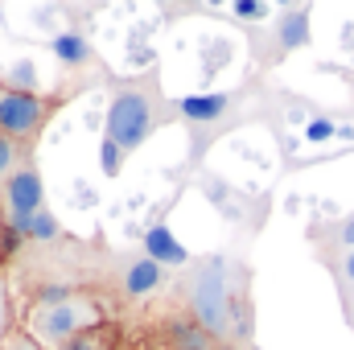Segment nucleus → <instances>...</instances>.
Returning <instances> with one entry per match:
<instances>
[{"label":"nucleus","instance_id":"5","mask_svg":"<svg viewBox=\"0 0 354 350\" xmlns=\"http://www.w3.org/2000/svg\"><path fill=\"white\" fill-rule=\"evenodd\" d=\"M111 288L128 301H140V297H153L165 288V268L149 256H132V260H120V276L111 280Z\"/></svg>","mask_w":354,"mask_h":350},{"label":"nucleus","instance_id":"11","mask_svg":"<svg viewBox=\"0 0 354 350\" xmlns=\"http://www.w3.org/2000/svg\"><path fill=\"white\" fill-rule=\"evenodd\" d=\"M280 42H284V46H301V42H309V21H305V12L284 17V25H280Z\"/></svg>","mask_w":354,"mask_h":350},{"label":"nucleus","instance_id":"9","mask_svg":"<svg viewBox=\"0 0 354 350\" xmlns=\"http://www.w3.org/2000/svg\"><path fill=\"white\" fill-rule=\"evenodd\" d=\"M29 165V153L17 145V140H8V136H0V185L8 181L12 174H21Z\"/></svg>","mask_w":354,"mask_h":350},{"label":"nucleus","instance_id":"10","mask_svg":"<svg viewBox=\"0 0 354 350\" xmlns=\"http://www.w3.org/2000/svg\"><path fill=\"white\" fill-rule=\"evenodd\" d=\"M149 260H169V264H181V248L165 231H149Z\"/></svg>","mask_w":354,"mask_h":350},{"label":"nucleus","instance_id":"14","mask_svg":"<svg viewBox=\"0 0 354 350\" xmlns=\"http://www.w3.org/2000/svg\"><path fill=\"white\" fill-rule=\"evenodd\" d=\"M235 12H239V17H264L268 8H264V4H252V0H243V4H235Z\"/></svg>","mask_w":354,"mask_h":350},{"label":"nucleus","instance_id":"13","mask_svg":"<svg viewBox=\"0 0 354 350\" xmlns=\"http://www.w3.org/2000/svg\"><path fill=\"white\" fill-rule=\"evenodd\" d=\"M103 153H107V157H103V165H107V174H115V169H120V149H115V145L107 140V145H103Z\"/></svg>","mask_w":354,"mask_h":350},{"label":"nucleus","instance_id":"12","mask_svg":"<svg viewBox=\"0 0 354 350\" xmlns=\"http://www.w3.org/2000/svg\"><path fill=\"white\" fill-rule=\"evenodd\" d=\"M17 326V317H12V305H8V288H4V276H0V342L8 338V330Z\"/></svg>","mask_w":354,"mask_h":350},{"label":"nucleus","instance_id":"3","mask_svg":"<svg viewBox=\"0 0 354 350\" xmlns=\"http://www.w3.org/2000/svg\"><path fill=\"white\" fill-rule=\"evenodd\" d=\"M62 103H66V95H41V91H21L0 83V136L17 140L29 153Z\"/></svg>","mask_w":354,"mask_h":350},{"label":"nucleus","instance_id":"4","mask_svg":"<svg viewBox=\"0 0 354 350\" xmlns=\"http://www.w3.org/2000/svg\"><path fill=\"white\" fill-rule=\"evenodd\" d=\"M0 206H4L0 219H8V223H25L41 210V177L33 165H25L21 174H12L0 185Z\"/></svg>","mask_w":354,"mask_h":350},{"label":"nucleus","instance_id":"7","mask_svg":"<svg viewBox=\"0 0 354 350\" xmlns=\"http://www.w3.org/2000/svg\"><path fill=\"white\" fill-rule=\"evenodd\" d=\"M227 107H231L227 95H189V99L177 103V111H181L189 124H214V120H223Z\"/></svg>","mask_w":354,"mask_h":350},{"label":"nucleus","instance_id":"1","mask_svg":"<svg viewBox=\"0 0 354 350\" xmlns=\"http://www.w3.org/2000/svg\"><path fill=\"white\" fill-rule=\"evenodd\" d=\"M107 301L95 293V288H71L62 297H50V301H33L21 309L17 326H25L46 350H62L71 338H79L83 330L107 322Z\"/></svg>","mask_w":354,"mask_h":350},{"label":"nucleus","instance_id":"6","mask_svg":"<svg viewBox=\"0 0 354 350\" xmlns=\"http://www.w3.org/2000/svg\"><path fill=\"white\" fill-rule=\"evenodd\" d=\"M124 338H128L124 322H120V317H107V322H99V326L83 330L79 338H71L62 350H120L124 347Z\"/></svg>","mask_w":354,"mask_h":350},{"label":"nucleus","instance_id":"17","mask_svg":"<svg viewBox=\"0 0 354 350\" xmlns=\"http://www.w3.org/2000/svg\"><path fill=\"white\" fill-rule=\"evenodd\" d=\"M346 276L354 280V248H351V256H346Z\"/></svg>","mask_w":354,"mask_h":350},{"label":"nucleus","instance_id":"2","mask_svg":"<svg viewBox=\"0 0 354 350\" xmlns=\"http://www.w3.org/2000/svg\"><path fill=\"white\" fill-rule=\"evenodd\" d=\"M161 116H165V99H161V87L153 79L124 83L115 91L111 107H107V140L120 153H132V149H140L153 136Z\"/></svg>","mask_w":354,"mask_h":350},{"label":"nucleus","instance_id":"8","mask_svg":"<svg viewBox=\"0 0 354 350\" xmlns=\"http://www.w3.org/2000/svg\"><path fill=\"white\" fill-rule=\"evenodd\" d=\"M54 54H58V62H62V66H71V71L91 62V46L79 37V33H62V37L54 42Z\"/></svg>","mask_w":354,"mask_h":350},{"label":"nucleus","instance_id":"15","mask_svg":"<svg viewBox=\"0 0 354 350\" xmlns=\"http://www.w3.org/2000/svg\"><path fill=\"white\" fill-rule=\"evenodd\" d=\"M330 132H334V128H330L326 120H317V124H309V140H326Z\"/></svg>","mask_w":354,"mask_h":350},{"label":"nucleus","instance_id":"16","mask_svg":"<svg viewBox=\"0 0 354 350\" xmlns=\"http://www.w3.org/2000/svg\"><path fill=\"white\" fill-rule=\"evenodd\" d=\"M342 243H346V248H354V219L342 227Z\"/></svg>","mask_w":354,"mask_h":350},{"label":"nucleus","instance_id":"18","mask_svg":"<svg viewBox=\"0 0 354 350\" xmlns=\"http://www.w3.org/2000/svg\"><path fill=\"white\" fill-rule=\"evenodd\" d=\"M120 350H145V347H140V342H128V338H124V347H120Z\"/></svg>","mask_w":354,"mask_h":350}]
</instances>
